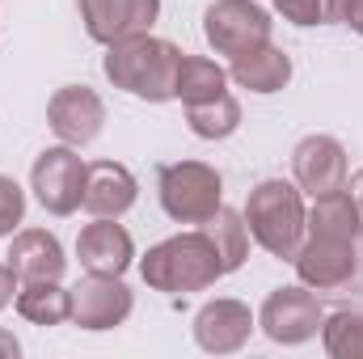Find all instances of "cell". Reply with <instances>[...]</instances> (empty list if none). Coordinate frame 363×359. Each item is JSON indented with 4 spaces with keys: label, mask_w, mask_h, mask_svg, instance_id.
<instances>
[{
    "label": "cell",
    "mask_w": 363,
    "mask_h": 359,
    "mask_svg": "<svg viewBox=\"0 0 363 359\" xmlns=\"http://www.w3.org/2000/svg\"><path fill=\"white\" fill-rule=\"evenodd\" d=\"M254 313H250V304H241V300H207L199 313H194V343L207 351V355H233V351H241L245 343H250V334H254Z\"/></svg>",
    "instance_id": "obj_13"
},
{
    "label": "cell",
    "mask_w": 363,
    "mask_h": 359,
    "mask_svg": "<svg viewBox=\"0 0 363 359\" xmlns=\"http://www.w3.org/2000/svg\"><path fill=\"white\" fill-rule=\"evenodd\" d=\"M342 21H347L355 34H363V0H351V4H347V17H342Z\"/></svg>",
    "instance_id": "obj_28"
},
{
    "label": "cell",
    "mask_w": 363,
    "mask_h": 359,
    "mask_svg": "<svg viewBox=\"0 0 363 359\" xmlns=\"http://www.w3.org/2000/svg\"><path fill=\"white\" fill-rule=\"evenodd\" d=\"M135 174L118 161H93L85 170V194H81V207L89 216H106V220H118L123 211L135 207Z\"/></svg>",
    "instance_id": "obj_15"
},
{
    "label": "cell",
    "mask_w": 363,
    "mask_h": 359,
    "mask_svg": "<svg viewBox=\"0 0 363 359\" xmlns=\"http://www.w3.org/2000/svg\"><path fill=\"white\" fill-rule=\"evenodd\" d=\"M161 13V0H81V21L93 43L110 47L131 34H148Z\"/></svg>",
    "instance_id": "obj_12"
},
{
    "label": "cell",
    "mask_w": 363,
    "mask_h": 359,
    "mask_svg": "<svg viewBox=\"0 0 363 359\" xmlns=\"http://www.w3.org/2000/svg\"><path fill=\"white\" fill-rule=\"evenodd\" d=\"M178 60H182L178 47L169 38H152V30H148V34H131V38L110 43L106 60H101V72L114 89L161 106V101L174 97Z\"/></svg>",
    "instance_id": "obj_1"
},
{
    "label": "cell",
    "mask_w": 363,
    "mask_h": 359,
    "mask_svg": "<svg viewBox=\"0 0 363 359\" xmlns=\"http://www.w3.org/2000/svg\"><path fill=\"white\" fill-rule=\"evenodd\" d=\"M271 4L291 26H317L321 21V0H271Z\"/></svg>",
    "instance_id": "obj_25"
},
{
    "label": "cell",
    "mask_w": 363,
    "mask_h": 359,
    "mask_svg": "<svg viewBox=\"0 0 363 359\" xmlns=\"http://www.w3.org/2000/svg\"><path fill=\"white\" fill-rule=\"evenodd\" d=\"M220 93H228V72L207 55H186L182 51L178 72H174V97L182 106H199V101H211Z\"/></svg>",
    "instance_id": "obj_19"
},
{
    "label": "cell",
    "mask_w": 363,
    "mask_h": 359,
    "mask_svg": "<svg viewBox=\"0 0 363 359\" xmlns=\"http://www.w3.org/2000/svg\"><path fill=\"white\" fill-rule=\"evenodd\" d=\"M347 194L355 199V207H359V220H363V170H355V174H351V182H347Z\"/></svg>",
    "instance_id": "obj_29"
},
{
    "label": "cell",
    "mask_w": 363,
    "mask_h": 359,
    "mask_svg": "<svg viewBox=\"0 0 363 359\" xmlns=\"http://www.w3.org/2000/svg\"><path fill=\"white\" fill-rule=\"evenodd\" d=\"M321 343L330 359H363V313L338 309L321 321Z\"/></svg>",
    "instance_id": "obj_23"
},
{
    "label": "cell",
    "mask_w": 363,
    "mask_h": 359,
    "mask_svg": "<svg viewBox=\"0 0 363 359\" xmlns=\"http://www.w3.org/2000/svg\"><path fill=\"white\" fill-rule=\"evenodd\" d=\"M199 228H203L207 241L216 245L224 275H233L237 267H245V258H250V224H245V211H233V207L220 203V211H216L211 220H203Z\"/></svg>",
    "instance_id": "obj_20"
},
{
    "label": "cell",
    "mask_w": 363,
    "mask_h": 359,
    "mask_svg": "<svg viewBox=\"0 0 363 359\" xmlns=\"http://www.w3.org/2000/svg\"><path fill=\"white\" fill-rule=\"evenodd\" d=\"M304 216H308L304 211V190L296 182L267 178L245 199L250 237L274 258H296V250L304 241Z\"/></svg>",
    "instance_id": "obj_3"
},
{
    "label": "cell",
    "mask_w": 363,
    "mask_h": 359,
    "mask_svg": "<svg viewBox=\"0 0 363 359\" xmlns=\"http://www.w3.org/2000/svg\"><path fill=\"white\" fill-rule=\"evenodd\" d=\"M17 355H21V343L9 330H0V359H17Z\"/></svg>",
    "instance_id": "obj_30"
},
{
    "label": "cell",
    "mask_w": 363,
    "mask_h": 359,
    "mask_svg": "<svg viewBox=\"0 0 363 359\" xmlns=\"http://www.w3.org/2000/svg\"><path fill=\"white\" fill-rule=\"evenodd\" d=\"M351 0H321V21H342Z\"/></svg>",
    "instance_id": "obj_27"
},
{
    "label": "cell",
    "mask_w": 363,
    "mask_h": 359,
    "mask_svg": "<svg viewBox=\"0 0 363 359\" xmlns=\"http://www.w3.org/2000/svg\"><path fill=\"white\" fill-rule=\"evenodd\" d=\"M17 313L30 326H64L72 321V287H60V279L26 283L17 292Z\"/></svg>",
    "instance_id": "obj_21"
},
{
    "label": "cell",
    "mask_w": 363,
    "mask_h": 359,
    "mask_svg": "<svg viewBox=\"0 0 363 359\" xmlns=\"http://www.w3.org/2000/svg\"><path fill=\"white\" fill-rule=\"evenodd\" d=\"M85 170L89 165L77 157L72 144L47 148L30 170V190L51 216H72L81 207V194H85Z\"/></svg>",
    "instance_id": "obj_7"
},
{
    "label": "cell",
    "mask_w": 363,
    "mask_h": 359,
    "mask_svg": "<svg viewBox=\"0 0 363 359\" xmlns=\"http://www.w3.org/2000/svg\"><path fill=\"white\" fill-rule=\"evenodd\" d=\"M131 287L123 275H85L72 287V321L81 330H114L131 317Z\"/></svg>",
    "instance_id": "obj_8"
},
{
    "label": "cell",
    "mask_w": 363,
    "mask_h": 359,
    "mask_svg": "<svg viewBox=\"0 0 363 359\" xmlns=\"http://www.w3.org/2000/svg\"><path fill=\"white\" fill-rule=\"evenodd\" d=\"M291 178L304 194H330L347 186V148L334 136H304L291 153Z\"/></svg>",
    "instance_id": "obj_10"
},
{
    "label": "cell",
    "mask_w": 363,
    "mask_h": 359,
    "mask_svg": "<svg viewBox=\"0 0 363 359\" xmlns=\"http://www.w3.org/2000/svg\"><path fill=\"white\" fill-rule=\"evenodd\" d=\"M296 275L313 292H334L355 279V241H334V237H308L296 250Z\"/></svg>",
    "instance_id": "obj_11"
},
{
    "label": "cell",
    "mask_w": 363,
    "mask_h": 359,
    "mask_svg": "<svg viewBox=\"0 0 363 359\" xmlns=\"http://www.w3.org/2000/svg\"><path fill=\"white\" fill-rule=\"evenodd\" d=\"M186 123L199 140H228L237 127H241V106L233 93H220L211 101H199V106H186Z\"/></svg>",
    "instance_id": "obj_22"
},
{
    "label": "cell",
    "mask_w": 363,
    "mask_h": 359,
    "mask_svg": "<svg viewBox=\"0 0 363 359\" xmlns=\"http://www.w3.org/2000/svg\"><path fill=\"white\" fill-rule=\"evenodd\" d=\"M161 207L178 224H203L224 203V178L203 161H174L161 170Z\"/></svg>",
    "instance_id": "obj_4"
},
{
    "label": "cell",
    "mask_w": 363,
    "mask_h": 359,
    "mask_svg": "<svg viewBox=\"0 0 363 359\" xmlns=\"http://www.w3.org/2000/svg\"><path fill=\"white\" fill-rule=\"evenodd\" d=\"M77 258L93 275H123L135 263V241L123 224H114L106 216H93V224H85L81 237H77Z\"/></svg>",
    "instance_id": "obj_14"
},
{
    "label": "cell",
    "mask_w": 363,
    "mask_h": 359,
    "mask_svg": "<svg viewBox=\"0 0 363 359\" xmlns=\"http://www.w3.org/2000/svg\"><path fill=\"white\" fill-rule=\"evenodd\" d=\"M140 275L152 292H169V296H186V292H203L211 287L224 267H220V254L216 245L207 241V233H178V237H165L161 245H152L140 263Z\"/></svg>",
    "instance_id": "obj_2"
},
{
    "label": "cell",
    "mask_w": 363,
    "mask_h": 359,
    "mask_svg": "<svg viewBox=\"0 0 363 359\" xmlns=\"http://www.w3.org/2000/svg\"><path fill=\"white\" fill-rule=\"evenodd\" d=\"M9 267L21 283H47V279H60L68 258H64V245L55 233L47 228H26L13 237L9 245Z\"/></svg>",
    "instance_id": "obj_16"
},
{
    "label": "cell",
    "mask_w": 363,
    "mask_h": 359,
    "mask_svg": "<svg viewBox=\"0 0 363 359\" xmlns=\"http://www.w3.org/2000/svg\"><path fill=\"white\" fill-rule=\"evenodd\" d=\"M13 292H17V275H13L9 263H0V313L13 304Z\"/></svg>",
    "instance_id": "obj_26"
},
{
    "label": "cell",
    "mask_w": 363,
    "mask_h": 359,
    "mask_svg": "<svg viewBox=\"0 0 363 359\" xmlns=\"http://www.w3.org/2000/svg\"><path fill=\"white\" fill-rule=\"evenodd\" d=\"M47 123L60 136V144L85 148L101 136L106 127V101L89 89V85H64L47 101Z\"/></svg>",
    "instance_id": "obj_9"
},
{
    "label": "cell",
    "mask_w": 363,
    "mask_h": 359,
    "mask_svg": "<svg viewBox=\"0 0 363 359\" xmlns=\"http://www.w3.org/2000/svg\"><path fill=\"white\" fill-rule=\"evenodd\" d=\"M203 38L216 55H245L262 43H271V13L254 0H216L203 13Z\"/></svg>",
    "instance_id": "obj_5"
},
{
    "label": "cell",
    "mask_w": 363,
    "mask_h": 359,
    "mask_svg": "<svg viewBox=\"0 0 363 359\" xmlns=\"http://www.w3.org/2000/svg\"><path fill=\"white\" fill-rule=\"evenodd\" d=\"M21 220H26V190L0 174V237H13Z\"/></svg>",
    "instance_id": "obj_24"
},
{
    "label": "cell",
    "mask_w": 363,
    "mask_h": 359,
    "mask_svg": "<svg viewBox=\"0 0 363 359\" xmlns=\"http://www.w3.org/2000/svg\"><path fill=\"white\" fill-rule=\"evenodd\" d=\"M363 233L359 207L355 199L342 190H330V194H317L308 216H304V237H334V241H355Z\"/></svg>",
    "instance_id": "obj_18"
},
{
    "label": "cell",
    "mask_w": 363,
    "mask_h": 359,
    "mask_svg": "<svg viewBox=\"0 0 363 359\" xmlns=\"http://www.w3.org/2000/svg\"><path fill=\"white\" fill-rule=\"evenodd\" d=\"M321 321H325V313H321L313 287H304V283L274 287L271 296L262 300V313H258L262 334L271 343H279V347H300V343L317 338L321 334Z\"/></svg>",
    "instance_id": "obj_6"
},
{
    "label": "cell",
    "mask_w": 363,
    "mask_h": 359,
    "mask_svg": "<svg viewBox=\"0 0 363 359\" xmlns=\"http://www.w3.org/2000/svg\"><path fill=\"white\" fill-rule=\"evenodd\" d=\"M228 81H237L250 93H279L291 81V55L283 47H274V43H262V47H254V51L233 60Z\"/></svg>",
    "instance_id": "obj_17"
}]
</instances>
